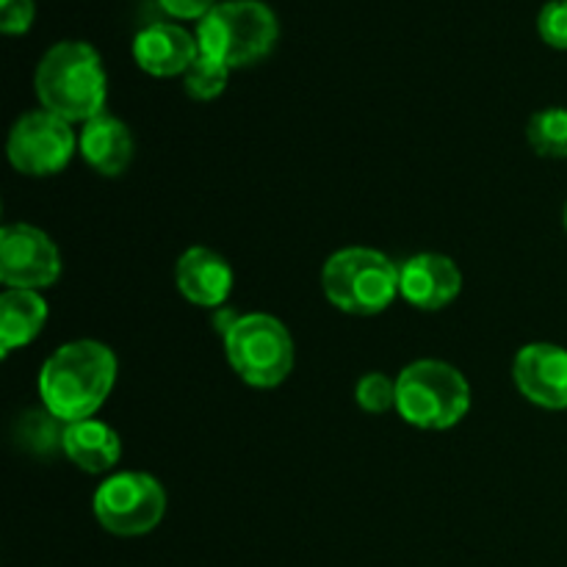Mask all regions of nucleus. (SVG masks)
<instances>
[{"mask_svg": "<svg viewBox=\"0 0 567 567\" xmlns=\"http://www.w3.org/2000/svg\"><path fill=\"white\" fill-rule=\"evenodd\" d=\"M515 388L543 410H567V349L557 343H526L513 363Z\"/></svg>", "mask_w": 567, "mask_h": 567, "instance_id": "obj_10", "label": "nucleus"}, {"mask_svg": "<svg viewBox=\"0 0 567 567\" xmlns=\"http://www.w3.org/2000/svg\"><path fill=\"white\" fill-rule=\"evenodd\" d=\"M225 354L238 380L249 388H277L293 371V338L280 319L269 313H241L225 332Z\"/></svg>", "mask_w": 567, "mask_h": 567, "instance_id": "obj_6", "label": "nucleus"}, {"mask_svg": "<svg viewBox=\"0 0 567 567\" xmlns=\"http://www.w3.org/2000/svg\"><path fill=\"white\" fill-rule=\"evenodd\" d=\"M78 153L97 175L120 177L133 164L136 144H133L131 127L120 116L100 114L81 127Z\"/></svg>", "mask_w": 567, "mask_h": 567, "instance_id": "obj_14", "label": "nucleus"}, {"mask_svg": "<svg viewBox=\"0 0 567 567\" xmlns=\"http://www.w3.org/2000/svg\"><path fill=\"white\" fill-rule=\"evenodd\" d=\"M78 150L72 125L50 111L37 109L22 114L11 125L6 155L17 172L28 177H50L66 169Z\"/></svg>", "mask_w": 567, "mask_h": 567, "instance_id": "obj_8", "label": "nucleus"}, {"mask_svg": "<svg viewBox=\"0 0 567 567\" xmlns=\"http://www.w3.org/2000/svg\"><path fill=\"white\" fill-rule=\"evenodd\" d=\"M64 430V421L50 415L48 410H42V413H28L22 419V441H25L28 449H37V452H50L53 446L61 449Z\"/></svg>", "mask_w": 567, "mask_h": 567, "instance_id": "obj_20", "label": "nucleus"}, {"mask_svg": "<svg viewBox=\"0 0 567 567\" xmlns=\"http://www.w3.org/2000/svg\"><path fill=\"white\" fill-rule=\"evenodd\" d=\"M44 324H48V302L42 291L6 288L0 293V354L3 358L37 341Z\"/></svg>", "mask_w": 567, "mask_h": 567, "instance_id": "obj_16", "label": "nucleus"}, {"mask_svg": "<svg viewBox=\"0 0 567 567\" xmlns=\"http://www.w3.org/2000/svg\"><path fill=\"white\" fill-rule=\"evenodd\" d=\"M33 14V0H0V28L9 37H17V33H25L31 28Z\"/></svg>", "mask_w": 567, "mask_h": 567, "instance_id": "obj_22", "label": "nucleus"}, {"mask_svg": "<svg viewBox=\"0 0 567 567\" xmlns=\"http://www.w3.org/2000/svg\"><path fill=\"white\" fill-rule=\"evenodd\" d=\"M327 302L349 316H377L399 297V266L371 247L338 249L321 269Z\"/></svg>", "mask_w": 567, "mask_h": 567, "instance_id": "obj_3", "label": "nucleus"}, {"mask_svg": "<svg viewBox=\"0 0 567 567\" xmlns=\"http://www.w3.org/2000/svg\"><path fill=\"white\" fill-rule=\"evenodd\" d=\"M61 452L75 468L86 471V474H105L122 457L120 432L97 419L75 421V424H66Z\"/></svg>", "mask_w": 567, "mask_h": 567, "instance_id": "obj_15", "label": "nucleus"}, {"mask_svg": "<svg viewBox=\"0 0 567 567\" xmlns=\"http://www.w3.org/2000/svg\"><path fill=\"white\" fill-rule=\"evenodd\" d=\"M526 138L543 158H567V109L551 105L537 111L526 125Z\"/></svg>", "mask_w": 567, "mask_h": 567, "instance_id": "obj_17", "label": "nucleus"}, {"mask_svg": "<svg viewBox=\"0 0 567 567\" xmlns=\"http://www.w3.org/2000/svg\"><path fill=\"white\" fill-rule=\"evenodd\" d=\"M175 286L183 299L197 308L219 310L230 299L233 269L227 258L208 247H188L177 258Z\"/></svg>", "mask_w": 567, "mask_h": 567, "instance_id": "obj_12", "label": "nucleus"}, {"mask_svg": "<svg viewBox=\"0 0 567 567\" xmlns=\"http://www.w3.org/2000/svg\"><path fill=\"white\" fill-rule=\"evenodd\" d=\"M199 55L197 37L175 22H153L133 39V59L147 75L175 78L183 75Z\"/></svg>", "mask_w": 567, "mask_h": 567, "instance_id": "obj_13", "label": "nucleus"}, {"mask_svg": "<svg viewBox=\"0 0 567 567\" xmlns=\"http://www.w3.org/2000/svg\"><path fill=\"white\" fill-rule=\"evenodd\" d=\"M563 225H565V230H567V203H565V210H563Z\"/></svg>", "mask_w": 567, "mask_h": 567, "instance_id": "obj_24", "label": "nucleus"}, {"mask_svg": "<svg viewBox=\"0 0 567 567\" xmlns=\"http://www.w3.org/2000/svg\"><path fill=\"white\" fill-rule=\"evenodd\" d=\"M354 402L360 404V410H365L371 415L396 410V380H391L382 371H369L354 385Z\"/></svg>", "mask_w": 567, "mask_h": 567, "instance_id": "obj_19", "label": "nucleus"}, {"mask_svg": "<svg viewBox=\"0 0 567 567\" xmlns=\"http://www.w3.org/2000/svg\"><path fill=\"white\" fill-rule=\"evenodd\" d=\"M94 518L116 537L150 535L164 520L166 491L153 474L120 471L94 491Z\"/></svg>", "mask_w": 567, "mask_h": 567, "instance_id": "obj_7", "label": "nucleus"}, {"mask_svg": "<svg viewBox=\"0 0 567 567\" xmlns=\"http://www.w3.org/2000/svg\"><path fill=\"white\" fill-rule=\"evenodd\" d=\"M39 105L72 125L105 114L109 75L97 50L86 42H59L42 55L33 75Z\"/></svg>", "mask_w": 567, "mask_h": 567, "instance_id": "obj_2", "label": "nucleus"}, {"mask_svg": "<svg viewBox=\"0 0 567 567\" xmlns=\"http://www.w3.org/2000/svg\"><path fill=\"white\" fill-rule=\"evenodd\" d=\"M463 291V271L449 255L421 252L399 266V297L419 310H443Z\"/></svg>", "mask_w": 567, "mask_h": 567, "instance_id": "obj_11", "label": "nucleus"}, {"mask_svg": "<svg viewBox=\"0 0 567 567\" xmlns=\"http://www.w3.org/2000/svg\"><path fill=\"white\" fill-rule=\"evenodd\" d=\"M61 277V252L39 227L14 221L0 230V282L17 291H44Z\"/></svg>", "mask_w": 567, "mask_h": 567, "instance_id": "obj_9", "label": "nucleus"}, {"mask_svg": "<svg viewBox=\"0 0 567 567\" xmlns=\"http://www.w3.org/2000/svg\"><path fill=\"white\" fill-rule=\"evenodd\" d=\"M158 3L166 14L177 17V20H203L214 9L216 0H158Z\"/></svg>", "mask_w": 567, "mask_h": 567, "instance_id": "obj_23", "label": "nucleus"}, {"mask_svg": "<svg viewBox=\"0 0 567 567\" xmlns=\"http://www.w3.org/2000/svg\"><path fill=\"white\" fill-rule=\"evenodd\" d=\"M280 25L275 11L260 0H225L199 20V53L225 66H247L271 53Z\"/></svg>", "mask_w": 567, "mask_h": 567, "instance_id": "obj_5", "label": "nucleus"}, {"mask_svg": "<svg viewBox=\"0 0 567 567\" xmlns=\"http://www.w3.org/2000/svg\"><path fill=\"white\" fill-rule=\"evenodd\" d=\"M537 31L543 42L557 50H567V0H551L537 17Z\"/></svg>", "mask_w": 567, "mask_h": 567, "instance_id": "obj_21", "label": "nucleus"}, {"mask_svg": "<svg viewBox=\"0 0 567 567\" xmlns=\"http://www.w3.org/2000/svg\"><path fill=\"white\" fill-rule=\"evenodd\" d=\"M227 78H230V66L199 53L194 59V64L183 72V86H186L188 97L199 100V103H208V100H216L225 92Z\"/></svg>", "mask_w": 567, "mask_h": 567, "instance_id": "obj_18", "label": "nucleus"}, {"mask_svg": "<svg viewBox=\"0 0 567 567\" xmlns=\"http://www.w3.org/2000/svg\"><path fill=\"white\" fill-rule=\"evenodd\" d=\"M114 349L100 341H70L55 349L39 369V399L64 424L86 421L109 402L116 385Z\"/></svg>", "mask_w": 567, "mask_h": 567, "instance_id": "obj_1", "label": "nucleus"}, {"mask_svg": "<svg viewBox=\"0 0 567 567\" xmlns=\"http://www.w3.org/2000/svg\"><path fill=\"white\" fill-rule=\"evenodd\" d=\"M396 410L419 430H452L468 415L471 385L452 363L415 360L396 377Z\"/></svg>", "mask_w": 567, "mask_h": 567, "instance_id": "obj_4", "label": "nucleus"}]
</instances>
